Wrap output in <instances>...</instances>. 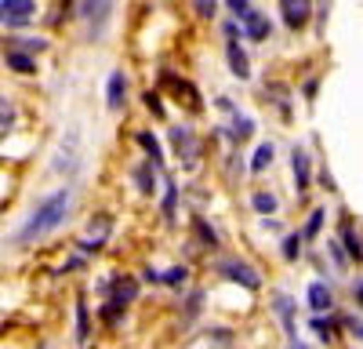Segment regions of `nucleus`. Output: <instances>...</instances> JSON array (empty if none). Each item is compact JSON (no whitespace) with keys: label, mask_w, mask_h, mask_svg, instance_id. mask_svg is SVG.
<instances>
[{"label":"nucleus","mask_w":363,"mask_h":349,"mask_svg":"<svg viewBox=\"0 0 363 349\" xmlns=\"http://www.w3.org/2000/svg\"><path fill=\"white\" fill-rule=\"evenodd\" d=\"M291 349H309V345H301V342H298V338H294V342H291Z\"/></svg>","instance_id":"28"},{"label":"nucleus","mask_w":363,"mask_h":349,"mask_svg":"<svg viewBox=\"0 0 363 349\" xmlns=\"http://www.w3.org/2000/svg\"><path fill=\"white\" fill-rule=\"evenodd\" d=\"M33 15H37L33 0H0V22L4 26H26Z\"/></svg>","instance_id":"3"},{"label":"nucleus","mask_w":363,"mask_h":349,"mask_svg":"<svg viewBox=\"0 0 363 349\" xmlns=\"http://www.w3.org/2000/svg\"><path fill=\"white\" fill-rule=\"evenodd\" d=\"M171 142H174V150H178V153L186 150V164H193V153H196V138H193V131H189V128H174V131H171Z\"/></svg>","instance_id":"9"},{"label":"nucleus","mask_w":363,"mask_h":349,"mask_svg":"<svg viewBox=\"0 0 363 349\" xmlns=\"http://www.w3.org/2000/svg\"><path fill=\"white\" fill-rule=\"evenodd\" d=\"M69 208H73V189H58V193H51L48 200L37 204V211L26 218V226L18 229L15 244H33V240L48 237V233H55L58 226L66 222Z\"/></svg>","instance_id":"1"},{"label":"nucleus","mask_w":363,"mask_h":349,"mask_svg":"<svg viewBox=\"0 0 363 349\" xmlns=\"http://www.w3.org/2000/svg\"><path fill=\"white\" fill-rule=\"evenodd\" d=\"M164 211H174V182H167V196H164Z\"/></svg>","instance_id":"26"},{"label":"nucleus","mask_w":363,"mask_h":349,"mask_svg":"<svg viewBox=\"0 0 363 349\" xmlns=\"http://www.w3.org/2000/svg\"><path fill=\"white\" fill-rule=\"evenodd\" d=\"M280 11H284V22L291 29H301L309 22V15H313V4H309V0H284Z\"/></svg>","instance_id":"6"},{"label":"nucleus","mask_w":363,"mask_h":349,"mask_svg":"<svg viewBox=\"0 0 363 349\" xmlns=\"http://www.w3.org/2000/svg\"><path fill=\"white\" fill-rule=\"evenodd\" d=\"M138 142H142V150L149 153V164H157V167H160V164H164V153H160V142H157L153 135H149V131H142V135H138Z\"/></svg>","instance_id":"14"},{"label":"nucleus","mask_w":363,"mask_h":349,"mask_svg":"<svg viewBox=\"0 0 363 349\" xmlns=\"http://www.w3.org/2000/svg\"><path fill=\"white\" fill-rule=\"evenodd\" d=\"M298 251H301V237L291 233V237L284 240V258H298Z\"/></svg>","instance_id":"19"},{"label":"nucleus","mask_w":363,"mask_h":349,"mask_svg":"<svg viewBox=\"0 0 363 349\" xmlns=\"http://www.w3.org/2000/svg\"><path fill=\"white\" fill-rule=\"evenodd\" d=\"M193 226L200 229V237H203V244H215V229H207V222H203V218H193Z\"/></svg>","instance_id":"23"},{"label":"nucleus","mask_w":363,"mask_h":349,"mask_svg":"<svg viewBox=\"0 0 363 349\" xmlns=\"http://www.w3.org/2000/svg\"><path fill=\"white\" fill-rule=\"evenodd\" d=\"M4 62H8L15 73H33V70H37L33 55H26V51H8V55H4Z\"/></svg>","instance_id":"12"},{"label":"nucleus","mask_w":363,"mask_h":349,"mask_svg":"<svg viewBox=\"0 0 363 349\" xmlns=\"http://www.w3.org/2000/svg\"><path fill=\"white\" fill-rule=\"evenodd\" d=\"M218 273L225 277V280H236V284H244L247 291H255L262 280H258V273L247 266V262H222V266H218Z\"/></svg>","instance_id":"5"},{"label":"nucleus","mask_w":363,"mask_h":349,"mask_svg":"<svg viewBox=\"0 0 363 349\" xmlns=\"http://www.w3.org/2000/svg\"><path fill=\"white\" fill-rule=\"evenodd\" d=\"M330 328H335V324H330V320H323V316H316V320H313V331H316L320 338H330V335H335Z\"/></svg>","instance_id":"21"},{"label":"nucleus","mask_w":363,"mask_h":349,"mask_svg":"<svg viewBox=\"0 0 363 349\" xmlns=\"http://www.w3.org/2000/svg\"><path fill=\"white\" fill-rule=\"evenodd\" d=\"M11 116H15V109L8 106V99L0 95V124H11Z\"/></svg>","instance_id":"25"},{"label":"nucleus","mask_w":363,"mask_h":349,"mask_svg":"<svg viewBox=\"0 0 363 349\" xmlns=\"http://www.w3.org/2000/svg\"><path fill=\"white\" fill-rule=\"evenodd\" d=\"M160 280H164V284H182V280H186V270H182V266H174V270H167Z\"/></svg>","instance_id":"24"},{"label":"nucleus","mask_w":363,"mask_h":349,"mask_svg":"<svg viewBox=\"0 0 363 349\" xmlns=\"http://www.w3.org/2000/svg\"><path fill=\"white\" fill-rule=\"evenodd\" d=\"M345 248H349V255H352V258H359V237H356V233H352L349 226H345Z\"/></svg>","instance_id":"22"},{"label":"nucleus","mask_w":363,"mask_h":349,"mask_svg":"<svg viewBox=\"0 0 363 349\" xmlns=\"http://www.w3.org/2000/svg\"><path fill=\"white\" fill-rule=\"evenodd\" d=\"M309 306H313L316 313L330 309V287H327L323 280H313V284H309Z\"/></svg>","instance_id":"10"},{"label":"nucleus","mask_w":363,"mask_h":349,"mask_svg":"<svg viewBox=\"0 0 363 349\" xmlns=\"http://www.w3.org/2000/svg\"><path fill=\"white\" fill-rule=\"evenodd\" d=\"M320 226H323V211L316 208V211L309 215V226H306V237H316V233H320Z\"/></svg>","instance_id":"20"},{"label":"nucleus","mask_w":363,"mask_h":349,"mask_svg":"<svg viewBox=\"0 0 363 349\" xmlns=\"http://www.w3.org/2000/svg\"><path fill=\"white\" fill-rule=\"evenodd\" d=\"M193 8H196V15H203V18L215 15V4H207V0H200V4H193Z\"/></svg>","instance_id":"27"},{"label":"nucleus","mask_w":363,"mask_h":349,"mask_svg":"<svg viewBox=\"0 0 363 349\" xmlns=\"http://www.w3.org/2000/svg\"><path fill=\"white\" fill-rule=\"evenodd\" d=\"M251 131H255V121H251V116H233V138H240V142H244V138H251Z\"/></svg>","instance_id":"15"},{"label":"nucleus","mask_w":363,"mask_h":349,"mask_svg":"<svg viewBox=\"0 0 363 349\" xmlns=\"http://www.w3.org/2000/svg\"><path fill=\"white\" fill-rule=\"evenodd\" d=\"M149 179H153V164L138 167V189H142V193H153V182H149Z\"/></svg>","instance_id":"18"},{"label":"nucleus","mask_w":363,"mask_h":349,"mask_svg":"<svg viewBox=\"0 0 363 349\" xmlns=\"http://www.w3.org/2000/svg\"><path fill=\"white\" fill-rule=\"evenodd\" d=\"M272 309L280 313L284 331H287V335H291V342H294V306H291V299H287V295H277V299H272Z\"/></svg>","instance_id":"11"},{"label":"nucleus","mask_w":363,"mask_h":349,"mask_svg":"<svg viewBox=\"0 0 363 349\" xmlns=\"http://www.w3.org/2000/svg\"><path fill=\"white\" fill-rule=\"evenodd\" d=\"M291 171H294V189L306 193L309 189V153L301 145H294V153H291Z\"/></svg>","instance_id":"7"},{"label":"nucleus","mask_w":363,"mask_h":349,"mask_svg":"<svg viewBox=\"0 0 363 349\" xmlns=\"http://www.w3.org/2000/svg\"><path fill=\"white\" fill-rule=\"evenodd\" d=\"M77 338L80 342L87 338V306H84V299L77 302Z\"/></svg>","instance_id":"17"},{"label":"nucleus","mask_w":363,"mask_h":349,"mask_svg":"<svg viewBox=\"0 0 363 349\" xmlns=\"http://www.w3.org/2000/svg\"><path fill=\"white\" fill-rule=\"evenodd\" d=\"M251 204H255L258 215H272V211H277V196H272V193H255Z\"/></svg>","instance_id":"16"},{"label":"nucleus","mask_w":363,"mask_h":349,"mask_svg":"<svg viewBox=\"0 0 363 349\" xmlns=\"http://www.w3.org/2000/svg\"><path fill=\"white\" fill-rule=\"evenodd\" d=\"M225 33H229V44H225V55H229V70H233V77L247 80V77H251V66H247V55L240 51V44H236V26H225Z\"/></svg>","instance_id":"4"},{"label":"nucleus","mask_w":363,"mask_h":349,"mask_svg":"<svg viewBox=\"0 0 363 349\" xmlns=\"http://www.w3.org/2000/svg\"><path fill=\"white\" fill-rule=\"evenodd\" d=\"M124 92H128V77L124 73H109V87H106V106L113 109V113H120L124 109Z\"/></svg>","instance_id":"8"},{"label":"nucleus","mask_w":363,"mask_h":349,"mask_svg":"<svg viewBox=\"0 0 363 349\" xmlns=\"http://www.w3.org/2000/svg\"><path fill=\"white\" fill-rule=\"evenodd\" d=\"M225 8H233V15L240 18V26H244V37H251V40H269V37H272L269 15H262L255 4H247V0H229Z\"/></svg>","instance_id":"2"},{"label":"nucleus","mask_w":363,"mask_h":349,"mask_svg":"<svg viewBox=\"0 0 363 349\" xmlns=\"http://www.w3.org/2000/svg\"><path fill=\"white\" fill-rule=\"evenodd\" d=\"M272 153H277V150H272V142H262L258 150H255V157H251V171H255V174L265 171V167L272 164Z\"/></svg>","instance_id":"13"}]
</instances>
